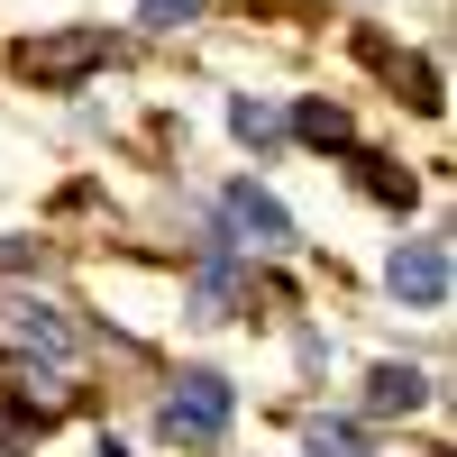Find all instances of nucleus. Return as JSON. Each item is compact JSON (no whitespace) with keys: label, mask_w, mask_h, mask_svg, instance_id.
<instances>
[{"label":"nucleus","mask_w":457,"mask_h":457,"mask_svg":"<svg viewBox=\"0 0 457 457\" xmlns=\"http://www.w3.org/2000/svg\"><path fill=\"white\" fill-rule=\"evenodd\" d=\"M0 329L19 338V348H37V357H73L83 338H73V320L55 312L46 293H0Z\"/></svg>","instance_id":"obj_5"},{"label":"nucleus","mask_w":457,"mask_h":457,"mask_svg":"<svg viewBox=\"0 0 457 457\" xmlns=\"http://www.w3.org/2000/svg\"><path fill=\"white\" fill-rule=\"evenodd\" d=\"M421 403H430L421 366H375V375H366V411H375V421H394V411H421Z\"/></svg>","instance_id":"obj_7"},{"label":"nucleus","mask_w":457,"mask_h":457,"mask_svg":"<svg viewBox=\"0 0 457 457\" xmlns=\"http://www.w3.org/2000/svg\"><path fill=\"white\" fill-rule=\"evenodd\" d=\"M293 137H302V146H348L357 129H348V110H338V101H302V110H293Z\"/></svg>","instance_id":"obj_9"},{"label":"nucleus","mask_w":457,"mask_h":457,"mask_svg":"<svg viewBox=\"0 0 457 457\" xmlns=\"http://www.w3.org/2000/svg\"><path fill=\"white\" fill-rule=\"evenodd\" d=\"M357 183H366V193L385 202V211H411V202H421V183H411L394 156H357Z\"/></svg>","instance_id":"obj_8"},{"label":"nucleus","mask_w":457,"mask_h":457,"mask_svg":"<svg viewBox=\"0 0 457 457\" xmlns=\"http://www.w3.org/2000/svg\"><path fill=\"white\" fill-rule=\"evenodd\" d=\"M312 457H375V448H366L348 421H312Z\"/></svg>","instance_id":"obj_11"},{"label":"nucleus","mask_w":457,"mask_h":457,"mask_svg":"<svg viewBox=\"0 0 457 457\" xmlns=\"http://www.w3.org/2000/svg\"><path fill=\"white\" fill-rule=\"evenodd\" d=\"M220 211H228V247H256V256H284L293 247V211L275 193H256V183H228Z\"/></svg>","instance_id":"obj_3"},{"label":"nucleus","mask_w":457,"mask_h":457,"mask_svg":"<svg viewBox=\"0 0 457 457\" xmlns=\"http://www.w3.org/2000/svg\"><path fill=\"white\" fill-rule=\"evenodd\" d=\"M110 55H120L110 28H55V37H28V46H19V73L46 83V92H64V83H83V73H101Z\"/></svg>","instance_id":"obj_1"},{"label":"nucleus","mask_w":457,"mask_h":457,"mask_svg":"<svg viewBox=\"0 0 457 457\" xmlns=\"http://www.w3.org/2000/svg\"><path fill=\"white\" fill-rule=\"evenodd\" d=\"M228 375H183V385L165 394V411H156V430L174 439V448H220L228 439Z\"/></svg>","instance_id":"obj_2"},{"label":"nucleus","mask_w":457,"mask_h":457,"mask_svg":"<svg viewBox=\"0 0 457 457\" xmlns=\"http://www.w3.org/2000/svg\"><path fill=\"white\" fill-rule=\"evenodd\" d=\"M228 129H238V137L256 146V156H265V146L284 137V110H265V101H228Z\"/></svg>","instance_id":"obj_10"},{"label":"nucleus","mask_w":457,"mask_h":457,"mask_svg":"<svg viewBox=\"0 0 457 457\" xmlns=\"http://www.w3.org/2000/svg\"><path fill=\"white\" fill-rule=\"evenodd\" d=\"M385 284H394L403 312H439L448 302V238H403L394 265H385Z\"/></svg>","instance_id":"obj_4"},{"label":"nucleus","mask_w":457,"mask_h":457,"mask_svg":"<svg viewBox=\"0 0 457 457\" xmlns=\"http://www.w3.org/2000/svg\"><path fill=\"white\" fill-rule=\"evenodd\" d=\"M193 10H202V0H146V28H183Z\"/></svg>","instance_id":"obj_12"},{"label":"nucleus","mask_w":457,"mask_h":457,"mask_svg":"<svg viewBox=\"0 0 457 457\" xmlns=\"http://www.w3.org/2000/svg\"><path fill=\"white\" fill-rule=\"evenodd\" d=\"M193 312H202V320H228V312H238V265H228V238H211V247H202Z\"/></svg>","instance_id":"obj_6"}]
</instances>
